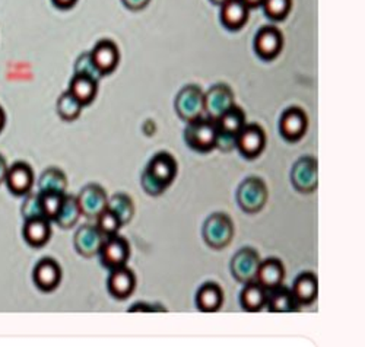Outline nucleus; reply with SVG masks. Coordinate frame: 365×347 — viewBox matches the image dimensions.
<instances>
[{
    "label": "nucleus",
    "mask_w": 365,
    "mask_h": 347,
    "mask_svg": "<svg viewBox=\"0 0 365 347\" xmlns=\"http://www.w3.org/2000/svg\"><path fill=\"white\" fill-rule=\"evenodd\" d=\"M177 162L168 152H160L152 157L148 168L142 174V187L152 197L163 195L173 184L177 175Z\"/></svg>",
    "instance_id": "nucleus-1"
},
{
    "label": "nucleus",
    "mask_w": 365,
    "mask_h": 347,
    "mask_svg": "<svg viewBox=\"0 0 365 347\" xmlns=\"http://www.w3.org/2000/svg\"><path fill=\"white\" fill-rule=\"evenodd\" d=\"M202 237L205 244L212 249L227 248L234 238V224L228 214L214 213L203 224Z\"/></svg>",
    "instance_id": "nucleus-2"
},
{
    "label": "nucleus",
    "mask_w": 365,
    "mask_h": 347,
    "mask_svg": "<svg viewBox=\"0 0 365 347\" xmlns=\"http://www.w3.org/2000/svg\"><path fill=\"white\" fill-rule=\"evenodd\" d=\"M218 136L217 121L210 118H199L189 123L185 130V140L187 146L196 152L206 153L215 149Z\"/></svg>",
    "instance_id": "nucleus-3"
},
{
    "label": "nucleus",
    "mask_w": 365,
    "mask_h": 347,
    "mask_svg": "<svg viewBox=\"0 0 365 347\" xmlns=\"http://www.w3.org/2000/svg\"><path fill=\"white\" fill-rule=\"evenodd\" d=\"M267 196V187L263 180L250 177L240 184L237 190V203L242 212L253 214L264 207Z\"/></svg>",
    "instance_id": "nucleus-4"
},
{
    "label": "nucleus",
    "mask_w": 365,
    "mask_h": 347,
    "mask_svg": "<svg viewBox=\"0 0 365 347\" xmlns=\"http://www.w3.org/2000/svg\"><path fill=\"white\" fill-rule=\"evenodd\" d=\"M262 263V257L255 248L245 247L238 249L230 263V270L232 277L241 283V285H247V283L256 281V276Z\"/></svg>",
    "instance_id": "nucleus-5"
},
{
    "label": "nucleus",
    "mask_w": 365,
    "mask_h": 347,
    "mask_svg": "<svg viewBox=\"0 0 365 347\" xmlns=\"http://www.w3.org/2000/svg\"><path fill=\"white\" fill-rule=\"evenodd\" d=\"M177 114L187 123L196 121L205 115V93L196 85L182 88L175 98Z\"/></svg>",
    "instance_id": "nucleus-6"
},
{
    "label": "nucleus",
    "mask_w": 365,
    "mask_h": 347,
    "mask_svg": "<svg viewBox=\"0 0 365 347\" xmlns=\"http://www.w3.org/2000/svg\"><path fill=\"white\" fill-rule=\"evenodd\" d=\"M98 257L101 266L108 271L125 267L130 259V244L121 235L107 238L98 252Z\"/></svg>",
    "instance_id": "nucleus-7"
},
{
    "label": "nucleus",
    "mask_w": 365,
    "mask_h": 347,
    "mask_svg": "<svg viewBox=\"0 0 365 347\" xmlns=\"http://www.w3.org/2000/svg\"><path fill=\"white\" fill-rule=\"evenodd\" d=\"M291 181L299 193H313L319 185L317 161L312 156H302L294 164Z\"/></svg>",
    "instance_id": "nucleus-8"
},
{
    "label": "nucleus",
    "mask_w": 365,
    "mask_h": 347,
    "mask_svg": "<svg viewBox=\"0 0 365 347\" xmlns=\"http://www.w3.org/2000/svg\"><path fill=\"white\" fill-rule=\"evenodd\" d=\"M266 146V135L257 124H246L235 138V149L246 157L256 160Z\"/></svg>",
    "instance_id": "nucleus-9"
},
{
    "label": "nucleus",
    "mask_w": 365,
    "mask_h": 347,
    "mask_svg": "<svg viewBox=\"0 0 365 347\" xmlns=\"http://www.w3.org/2000/svg\"><path fill=\"white\" fill-rule=\"evenodd\" d=\"M76 200L81 213L88 219L96 220L107 209L108 196L101 185L88 184L76 196Z\"/></svg>",
    "instance_id": "nucleus-10"
},
{
    "label": "nucleus",
    "mask_w": 365,
    "mask_h": 347,
    "mask_svg": "<svg viewBox=\"0 0 365 347\" xmlns=\"http://www.w3.org/2000/svg\"><path fill=\"white\" fill-rule=\"evenodd\" d=\"M234 107V93L227 85H215L205 93V115L217 121Z\"/></svg>",
    "instance_id": "nucleus-11"
},
{
    "label": "nucleus",
    "mask_w": 365,
    "mask_h": 347,
    "mask_svg": "<svg viewBox=\"0 0 365 347\" xmlns=\"http://www.w3.org/2000/svg\"><path fill=\"white\" fill-rule=\"evenodd\" d=\"M136 289V276L128 266L111 270L107 279V291L115 301L129 299Z\"/></svg>",
    "instance_id": "nucleus-12"
},
{
    "label": "nucleus",
    "mask_w": 365,
    "mask_h": 347,
    "mask_svg": "<svg viewBox=\"0 0 365 347\" xmlns=\"http://www.w3.org/2000/svg\"><path fill=\"white\" fill-rule=\"evenodd\" d=\"M104 241L106 238L101 235L96 225H83L76 231L73 237V247L79 256L91 259L98 256Z\"/></svg>",
    "instance_id": "nucleus-13"
},
{
    "label": "nucleus",
    "mask_w": 365,
    "mask_h": 347,
    "mask_svg": "<svg viewBox=\"0 0 365 347\" xmlns=\"http://www.w3.org/2000/svg\"><path fill=\"white\" fill-rule=\"evenodd\" d=\"M309 128V120L306 113L301 108H289L287 110L279 121V132L282 138L288 142H298L306 135Z\"/></svg>",
    "instance_id": "nucleus-14"
},
{
    "label": "nucleus",
    "mask_w": 365,
    "mask_h": 347,
    "mask_svg": "<svg viewBox=\"0 0 365 347\" xmlns=\"http://www.w3.org/2000/svg\"><path fill=\"white\" fill-rule=\"evenodd\" d=\"M62 267L53 259H43L37 263L33 279L36 286L43 292H53L62 281Z\"/></svg>",
    "instance_id": "nucleus-15"
},
{
    "label": "nucleus",
    "mask_w": 365,
    "mask_h": 347,
    "mask_svg": "<svg viewBox=\"0 0 365 347\" xmlns=\"http://www.w3.org/2000/svg\"><path fill=\"white\" fill-rule=\"evenodd\" d=\"M285 274L287 271H285L284 263L279 259L270 257V259L262 260L257 276H256V283L260 285L266 292H270L284 285Z\"/></svg>",
    "instance_id": "nucleus-16"
},
{
    "label": "nucleus",
    "mask_w": 365,
    "mask_h": 347,
    "mask_svg": "<svg viewBox=\"0 0 365 347\" xmlns=\"http://www.w3.org/2000/svg\"><path fill=\"white\" fill-rule=\"evenodd\" d=\"M5 182L9 190L16 196H25L34 185L33 168L25 162H16L8 168Z\"/></svg>",
    "instance_id": "nucleus-17"
},
{
    "label": "nucleus",
    "mask_w": 365,
    "mask_h": 347,
    "mask_svg": "<svg viewBox=\"0 0 365 347\" xmlns=\"http://www.w3.org/2000/svg\"><path fill=\"white\" fill-rule=\"evenodd\" d=\"M292 296L299 306H309L314 304L319 295V280L317 276L312 271L301 273L295 280L291 288Z\"/></svg>",
    "instance_id": "nucleus-18"
},
{
    "label": "nucleus",
    "mask_w": 365,
    "mask_h": 347,
    "mask_svg": "<svg viewBox=\"0 0 365 347\" xmlns=\"http://www.w3.org/2000/svg\"><path fill=\"white\" fill-rule=\"evenodd\" d=\"M282 46V34L273 26L262 28L255 38V50L264 60L275 58L281 53Z\"/></svg>",
    "instance_id": "nucleus-19"
},
{
    "label": "nucleus",
    "mask_w": 365,
    "mask_h": 347,
    "mask_svg": "<svg viewBox=\"0 0 365 347\" xmlns=\"http://www.w3.org/2000/svg\"><path fill=\"white\" fill-rule=\"evenodd\" d=\"M196 308L200 312L210 314L221 309L224 304V291L215 281H206L197 289L196 298Z\"/></svg>",
    "instance_id": "nucleus-20"
},
{
    "label": "nucleus",
    "mask_w": 365,
    "mask_h": 347,
    "mask_svg": "<svg viewBox=\"0 0 365 347\" xmlns=\"http://www.w3.org/2000/svg\"><path fill=\"white\" fill-rule=\"evenodd\" d=\"M89 54L101 75L111 73L118 65V58H120L118 48L113 41H108V40L100 41Z\"/></svg>",
    "instance_id": "nucleus-21"
},
{
    "label": "nucleus",
    "mask_w": 365,
    "mask_h": 347,
    "mask_svg": "<svg viewBox=\"0 0 365 347\" xmlns=\"http://www.w3.org/2000/svg\"><path fill=\"white\" fill-rule=\"evenodd\" d=\"M24 239L28 245L34 248L44 247L48 239L51 238V225L50 220L46 217H36V219H28L24 224Z\"/></svg>",
    "instance_id": "nucleus-22"
},
{
    "label": "nucleus",
    "mask_w": 365,
    "mask_h": 347,
    "mask_svg": "<svg viewBox=\"0 0 365 347\" xmlns=\"http://www.w3.org/2000/svg\"><path fill=\"white\" fill-rule=\"evenodd\" d=\"M221 6V21L228 29H240L247 22L250 8L242 0H227Z\"/></svg>",
    "instance_id": "nucleus-23"
},
{
    "label": "nucleus",
    "mask_w": 365,
    "mask_h": 347,
    "mask_svg": "<svg viewBox=\"0 0 365 347\" xmlns=\"http://www.w3.org/2000/svg\"><path fill=\"white\" fill-rule=\"evenodd\" d=\"M264 306L269 312H275V314H288V312H295L298 309V305L292 296L291 289L284 285L267 292Z\"/></svg>",
    "instance_id": "nucleus-24"
},
{
    "label": "nucleus",
    "mask_w": 365,
    "mask_h": 347,
    "mask_svg": "<svg viewBox=\"0 0 365 347\" xmlns=\"http://www.w3.org/2000/svg\"><path fill=\"white\" fill-rule=\"evenodd\" d=\"M266 296H267V292L260 285H257L256 281H252L242 288V291L240 292L238 301L242 311L259 312L266 305Z\"/></svg>",
    "instance_id": "nucleus-25"
},
{
    "label": "nucleus",
    "mask_w": 365,
    "mask_h": 347,
    "mask_svg": "<svg viewBox=\"0 0 365 347\" xmlns=\"http://www.w3.org/2000/svg\"><path fill=\"white\" fill-rule=\"evenodd\" d=\"M68 178L58 168L46 170L38 180V193H58L65 195Z\"/></svg>",
    "instance_id": "nucleus-26"
},
{
    "label": "nucleus",
    "mask_w": 365,
    "mask_h": 347,
    "mask_svg": "<svg viewBox=\"0 0 365 347\" xmlns=\"http://www.w3.org/2000/svg\"><path fill=\"white\" fill-rule=\"evenodd\" d=\"M97 88H98V85L94 79L75 75L73 79L71 81L69 92L82 105H88L94 101V98L97 95Z\"/></svg>",
    "instance_id": "nucleus-27"
},
{
    "label": "nucleus",
    "mask_w": 365,
    "mask_h": 347,
    "mask_svg": "<svg viewBox=\"0 0 365 347\" xmlns=\"http://www.w3.org/2000/svg\"><path fill=\"white\" fill-rule=\"evenodd\" d=\"M217 125H218V130L221 133L237 138V135L241 132V129L246 125V114L241 108L234 105L232 108H230L225 114H222L217 120Z\"/></svg>",
    "instance_id": "nucleus-28"
},
{
    "label": "nucleus",
    "mask_w": 365,
    "mask_h": 347,
    "mask_svg": "<svg viewBox=\"0 0 365 347\" xmlns=\"http://www.w3.org/2000/svg\"><path fill=\"white\" fill-rule=\"evenodd\" d=\"M81 214L82 213H81V209H79L76 197L65 195L62 207H60V210H58V213H57V216L54 219V222L62 229H71L72 227L76 225Z\"/></svg>",
    "instance_id": "nucleus-29"
},
{
    "label": "nucleus",
    "mask_w": 365,
    "mask_h": 347,
    "mask_svg": "<svg viewBox=\"0 0 365 347\" xmlns=\"http://www.w3.org/2000/svg\"><path fill=\"white\" fill-rule=\"evenodd\" d=\"M107 209L111 210L117 216L120 224L123 227L130 222V220L133 219V214H135L133 200L130 199V196H128L125 193H117L113 197H108Z\"/></svg>",
    "instance_id": "nucleus-30"
},
{
    "label": "nucleus",
    "mask_w": 365,
    "mask_h": 347,
    "mask_svg": "<svg viewBox=\"0 0 365 347\" xmlns=\"http://www.w3.org/2000/svg\"><path fill=\"white\" fill-rule=\"evenodd\" d=\"M82 107L83 105L72 95L69 90L63 92L57 101V113L66 121L76 120L82 111Z\"/></svg>",
    "instance_id": "nucleus-31"
},
{
    "label": "nucleus",
    "mask_w": 365,
    "mask_h": 347,
    "mask_svg": "<svg viewBox=\"0 0 365 347\" xmlns=\"http://www.w3.org/2000/svg\"><path fill=\"white\" fill-rule=\"evenodd\" d=\"M96 220H97L96 227L98 228V231L101 232V235L106 239L111 238L114 235H118L121 227H123V225L120 224V220L117 219V216L111 210H108V209H106Z\"/></svg>",
    "instance_id": "nucleus-32"
},
{
    "label": "nucleus",
    "mask_w": 365,
    "mask_h": 347,
    "mask_svg": "<svg viewBox=\"0 0 365 347\" xmlns=\"http://www.w3.org/2000/svg\"><path fill=\"white\" fill-rule=\"evenodd\" d=\"M65 195H58V193H40V200H41V210L43 216L47 220H54L60 207H62Z\"/></svg>",
    "instance_id": "nucleus-33"
},
{
    "label": "nucleus",
    "mask_w": 365,
    "mask_h": 347,
    "mask_svg": "<svg viewBox=\"0 0 365 347\" xmlns=\"http://www.w3.org/2000/svg\"><path fill=\"white\" fill-rule=\"evenodd\" d=\"M291 0H264L263 2V9L264 14L273 19V21H282L288 16L291 11Z\"/></svg>",
    "instance_id": "nucleus-34"
},
{
    "label": "nucleus",
    "mask_w": 365,
    "mask_h": 347,
    "mask_svg": "<svg viewBox=\"0 0 365 347\" xmlns=\"http://www.w3.org/2000/svg\"><path fill=\"white\" fill-rule=\"evenodd\" d=\"M75 71H76V75L91 78L96 82H98L103 76L100 73V71L97 69V66L94 65V61H93V58H91L89 53H83L79 56V58L75 63Z\"/></svg>",
    "instance_id": "nucleus-35"
},
{
    "label": "nucleus",
    "mask_w": 365,
    "mask_h": 347,
    "mask_svg": "<svg viewBox=\"0 0 365 347\" xmlns=\"http://www.w3.org/2000/svg\"><path fill=\"white\" fill-rule=\"evenodd\" d=\"M25 200L22 204V216L25 220L28 219H36V217H44L41 210V200L40 193H31L25 195Z\"/></svg>",
    "instance_id": "nucleus-36"
},
{
    "label": "nucleus",
    "mask_w": 365,
    "mask_h": 347,
    "mask_svg": "<svg viewBox=\"0 0 365 347\" xmlns=\"http://www.w3.org/2000/svg\"><path fill=\"white\" fill-rule=\"evenodd\" d=\"M215 147L220 149L221 152H231L232 149H235V138L221 133L218 130V136H217V143Z\"/></svg>",
    "instance_id": "nucleus-37"
},
{
    "label": "nucleus",
    "mask_w": 365,
    "mask_h": 347,
    "mask_svg": "<svg viewBox=\"0 0 365 347\" xmlns=\"http://www.w3.org/2000/svg\"><path fill=\"white\" fill-rule=\"evenodd\" d=\"M121 2L125 4L126 8H129L132 11H140L149 4V0H121Z\"/></svg>",
    "instance_id": "nucleus-38"
},
{
    "label": "nucleus",
    "mask_w": 365,
    "mask_h": 347,
    "mask_svg": "<svg viewBox=\"0 0 365 347\" xmlns=\"http://www.w3.org/2000/svg\"><path fill=\"white\" fill-rule=\"evenodd\" d=\"M78 2V0H53V4L60 8V9H69L72 8L75 4Z\"/></svg>",
    "instance_id": "nucleus-39"
},
{
    "label": "nucleus",
    "mask_w": 365,
    "mask_h": 347,
    "mask_svg": "<svg viewBox=\"0 0 365 347\" xmlns=\"http://www.w3.org/2000/svg\"><path fill=\"white\" fill-rule=\"evenodd\" d=\"M8 165H6V161H5V157L0 155V184H2L4 181H5V178H6V174H8Z\"/></svg>",
    "instance_id": "nucleus-40"
},
{
    "label": "nucleus",
    "mask_w": 365,
    "mask_h": 347,
    "mask_svg": "<svg viewBox=\"0 0 365 347\" xmlns=\"http://www.w3.org/2000/svg\"><path fill=\"white\" fill-rule=\"evenodd\" d=\"M249 8H257V6H262L264 0H242Z\"/></svg>",
    "instance_id": "nucleus-41"
},
{
    "label": "nucleus",
    "mask_w": 365,
    "mask_h": 347,
    "mask_svg": "<svg viewBox=\"0 0 365 347\" xmlns=\"http://www.w3.org/2000/svg\"><path fill=\"white\" fill-rule=\"evenodd\" d=\"M5 123H6V115H5L4 108L0 107V132L4 130V128H5Z\"/></svg>",
    "instance_id": "nucleus-42"
},
{
    "label": "nucleus",
    "mask_w": 365,
    "mask_h": 347,
    "mask_svg": "<svg viewBox=\"0 0 365 347\" xmlns=\"http://www.w3.org/2000/svg\"><path fill=\"white\" fill-rule=\"evenodd\" d=\"M212 4H215V5H222V4H225L227 0H210Z\"/></svg>",
    "instance_id": "nucleus-43"
}]
</instances>
